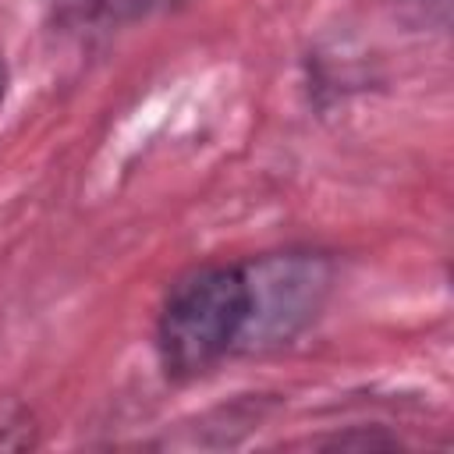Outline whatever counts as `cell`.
I'll return each mask as SVG.
<instances>
[{"mask_svg":"<svg viewBox=\"0 0 454 454\" xmlns=\"http://www.w3.org/2000/svg\"><path fill=\"white\" fill-rule=\"evenodd\" d=\"M252 316L248 270L206 262L184 270L163 294L156 316V355L170 380H192L213 369L245 340Z\"/></svg>","mask_w":454,"mask_h":454,"instance_id":"1","label":"cell"},{"mask_svg":"<svg viewBox=\"0 0 454 454\" xmlns=\"http://www.w3.org/2000/svg\"><path fill=\"white\" fill-rule=\"evenodd\" d=\"M39 443V426L28 404L0 394V450H28Z\"/></svg>","mask_w":454,"mask_h":454,"instance_id":"2","label":"cell"},{"mask_svg":"<svg viewBox=\"0 0 454 454\" xmlns=\"http://www.w3.org/2000/svg\"><path fill=\"white\" fill-rule=\"evenodd\" d=\"M160 4L167 0H60V11L71 21H117V18H131Z\"/></svg>","mask_w":454,"mask_h":454,"instance_id":"3","label":"cell"},{"mask_svg":"<svg viewBox=\"0 0 454 454\" xmlns=\"http://www.w3.org/2000/svg\"><path fill=\"white\" fill-rule=\"evenodd\" d=\"M4 92H7V57H4V46H0V103H4Z\"/></svg>","mask_w":454,"mask_h":454,"instance_id":"4","label":"cell"},{"mask_svg":"<svg viewBox=\"0 0 454 454\" xmlns=\"http://www.w3.org/2000/svg\"><path fill=\"white\" fill-rule=\"evenodd\" d=\"M419 4H426V11H429V7H443L447 0H419Z\"/></svg>","mask_w":454,"mask_h":454,"instance_id":"5","label":"cell"}]
</instances>
